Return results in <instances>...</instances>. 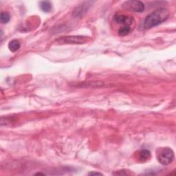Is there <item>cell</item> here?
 <instances>
[{
    "mask_svg": "<svg viewBox=\"0 0 176 176\" xmlns=\"http://www.w3.org/2000/svg\"><path fill=\"white\" fill-rule=\"evenodd\" d=\"M170 13L168 9L161 8L152 12L145 18L143 26L145 29H151L165 22L169 17Z\"/></svg>",
    "mask_w": 176,
    "mask_h": 176,
    "instance_id": "obj_1",
    "label": "cell"
},
{
    "mask_svg": "<svg viewBox=\"0 0 176 176\" xmlns=\"http://www.w3.org/2000/svg\"><path fill=\"white\" fill-rule=\"evenodd\" d=\"M174 152L171 148L164 147L160 148L157 151L158 161L162 165H168L174 160Z\"/></svg>",
    "mask_w": 176,
    "mask_h": 176,
    "instance_id": "obj_2",
    "label": "cell"
},
{
    "mask_svg": "<svg viewBox=\"0 0 176 176\" xmlns=\"http://www.w3.org/2000/svg\"><path fill=\"white\" fill-rule=\"evenodd\" d=\"M88 37L84 36H67L56 40L59 44H82L88 41Z\"/></svg>",
    "mask_w": 176,
    "mask_h": 176,
    "instance_id": "obj_3",
    "label": "cell"
},
{
    "mask_svg": "<svg viewBox=\"0 0 176 176\" xmlns=\"http://www.w3.org/2000/svg\"><path fill=\"white\" fill-rule=\"evenodd\" d=\"M122 6L125 10L135 13H142L145 10V4L141 1H127Z\"/></svg>",
    "mask_w": 176,
    "mask_h": 176,
    "instance_id": "obj_4",
    "label": "cell"
},
{
    "mask_svg": "<svg viewBox=\"0 0 176 176\" xmlns=\"http://www.w3.org/2000/svg\"><path fill=\"white\" fill-rule=\"evenodd\" d=\"M113 21L118 24H122L127 26H132L135 23V20H134L133 17L127 16L125 14H117L114 15V18H113Z\"/></svg>",
    "mask_w": 176,
    "mask_h": 176,
    "instance_id": "obj_5",
    "label": "cell"
},
{
    "mask_svg": "<svg viewBox=\"0 0 176 176\" xmlns=\"http://www.w3.org/2000/svg\"><path fill=\"white\" fill-rule=\"evenodd\" d=\"M89 3L91 2L83 3L82 5H80L79 6L77 7L75 10H74V13H73L74 15L76 17H81L82 15H83V14H84L89 9V6H90L89 5Z\"/></svg>",
    "mask_w": 176,
    "mask_h": 176,
    "instance_id": "obj_6",
    "label": "cell"
},
{
    "mask_svg": "<svg viewBox=\"0 0 176 176\" xmlns=\"http://www.w3.org/2000/svg\"><path fill=\"white\" fill-rule=\"evenodd\" d=\"M20 47H21V44L19 43V41L16 39L12 40L8 43V48L13 52H17V50L20 48Z\"/></svg>",
    "mask_w": 176,
    "mask_h": 176,
    "instance_id": "obj_7",
    "label": "cell"
},
{
    "mask_svg": "<svg viewBox=\"0 0 176 176\" xmlns=\"http://www.w3.org/2000/svg\"><path fill=\"white\" fill-rule=\"evenodd\" d=\"M39 6L44 13H49L52 9V4L49 1H43L40 2Z\"/></svg>",
    "mask_w": 176,
    "mask_h": 176,
    "instance_id": "obj_8",
    "label": "cell"
},
{
    "mask_svg": "<svg viewBox=\"0 0 176 176\" xmlns=\"http://www.w3.org/2000/svg\"><path fill=\"white\" fill-rule=\"evenodd\" d=\"M151 152L147 149H142L139 152V159L140 160L145 162L150 158Z\"/></svg>",
    "mask_w": 176,
    "mask_h": 176,
    "instance_id": "obj_9",
    "label": "cell"
},
{
    "mask_svg": "<svg viewBox=\"0 0 176 176\" xmlns=\"http://www.w3.org/2000/svg\"><path fill=\"white\" fill-rule=\"evenodd\" d=\"M132 31V28L130 26H124L121 27L118 30V34L121 36H126L128 34L130 33V32Z\"/></svg>",
    "mask_w": 176,
    "mask_h": 176,
    "instance_id": "obj_10",
    "label": "cell"
},
{
    "mask_svg": "<svg viewBox=\"0 0 176 176\" xmlns=\"http://www.w3.org/2000/svg\"><path fill=\"white\" fill-rule=\"evenodd\" d=\"M10 17L6 12H2L1 17H0V20L2 23H7L10 21Z\"/></svg>",
    "mask_w": 176,
    "mask_h": 176,
    "instance_id": "obj_11",
    "label": "cell"
},
{
    "mask_svg": "<svg viewBox=\"0 0 176 176\" xmlns=\"http://www.w3.org/2000/svg\"><path fill=\"white\" fill-rule=\"evenodd\" d=\"M89 175H102L103 174H100V173H97V172H90L88 174Z\"/></svg>",
    "mask_w": 176,
    "mask_h": 176,
    "instance_id": "obj_12",
    "label": "cell"
},
{
    "mask_svg": "<svg viewBox=\"0 0 176 176\" xmlns=\"http://www.w3.org/2000/svg\"><path fill=\"white\" fill-rule=\"evenodd\" d=\"M35 175H43L44 174H41V173H37V174H36Z\"/></svg>",
    "mask_w": 176,
    "mask_h": 176,
    "instance_id": "obj_13",
    "label": "cell"
}]
</instances>
